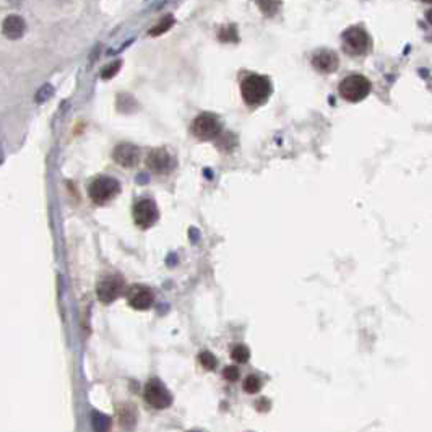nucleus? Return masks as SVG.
Wrapping results in <instances>:
<instances>
[{
    "instance_id": "1a4fd4ad",
    "label": "nucleus",
    "mask_w": 432,
    "mask_h": 432,
    "mask_svg": "<svg viewBox=\"0 0 432 432\" xmlns=\"http://www.w3.org/2000/svg\"><path fill=\"white\" fill-rule=\"evenodd\" d=\"M134 219L140 228H151L158 221V208L155 202L148 200V198L137 202L134 207Z\"/></svg>"
},
{
    "instance_id": "6e6552de",
    "label": "nucleus",
    "mask_w": 432,
    "mask_h": 432,
    "mask_svg": "<svg viewBox=\"0 0 432 432\" xmlns=\"http://www.w3.org/2000/svg\"><path fill=\"white\" fill-rule=\"evenodd\" d=\"M145 400L148 401L153 408L158 409H164L171 406L172 403V396L169 395V391L166 390L159 382L151 380L146 383L145 387Z\"/></svg>"
},
{
    "instance_id": "f03ea898",
    "label": "nucleus",
    "mask_w": 432,
    "mask_h": 432,
    "mask_svg": "<svg viewBox=\"0 0 432 432\" xmlns=\"http://www.w3.org/2000/svg\"><path fill=\"white\" fill-rule=\"evenodd\" d=\"M338 91H340L343 99L349 103H357L370 93V82L359 73H353V75H348L341 80Z\"/></svg>"
},
{
    "instance_id": "9b49d317",
    "label": "nucleus",
    "mask_w": 432,
    "mask_h": 432,
    "mask_svg": "<svg viewBox=\"0 0 432 432\" xmlns=\"http://www.w3.org/2000/svg\"><path fill=\"white\" fill-rule=\"evenodd\" d=\"M112 158H114V161L121 164L122 168H134L138 163V158H140V151H138V148L134 145L122 143L114 150Z\"/></svg>"
},
{
    "instance_id": "39448f33",
    "label": "nucleus",
    "mask_w": 432,
    "mask_h": 432,
    "mask_svg": "<svg viewBox=\"0 0 432 432\" xmlns=\"http://www.w3.org/2000/svg\"><path fill=\"white\" fill-rule=\"evenodd\" d=\"M124 291V280L121 275H106L103 280H99L96 292L99 301L104 304H111L112 301L122 294Z\"/></svg>"
},
{
    "instance_id": "6ab92c4d",
    "label": "nucleus",
    "mask_w": 432,
    "mask_h": 432,
    "mask_svg": "<svg viewBox=\"0 0 432 432\" xmlns=\"http://www.w3.org/2000/svg\"><path fill=\"white\" fill-rule=\"evenodd\" d=\"M280 2H258V7H260V9L263 10V13L265 15H275L276 13V10L280 9Z\"/></svg>"
},
{
    "instance_id": "f257e3e1",
    "label": "nucleus",
    "mask_w": 432,
    "mask_h": 432,
    "mask_svg": "<svg viewBox=\"0 0 432 432\" xmlns=\"http://www.w3.org/2000/svg\"><path fill=\"white\" fill-rule=\"evenodd\" d=\"M241 93L244 101L250 106H258L265 103L271 95V83L267 77L250 73L241 83Z\"/></svg>"
},
{
    "instance_id": "f3484780",
    "label": "nucleus",
    "mask_w": 432,
    "mask_h": 432,
    "mask_svg": "<svg viewBox=\"0 0 432 432\" xmlns=\"http://www.w3.org/2000/svg\"><path fill=\"white\" fill-rule=\"evenodd\" d=\"M242 388H244V391H247V393H250V395H252V393H257V391L262 388V380H260V377H257V375H249V377H245Z\"/></svg>"
},
{
    "instance_id": "2eb2a0df",
    "label": "nucleus",
    "mask_w": 432,
    "mask_h": 432,
    "mask_svg": "<svg viewBox=\"0 0 432 432\" xmlns=\"http://www.w3.org/2000/svg\"><path fill=\"white\" fill-rule=\"evenodd\" d=\"M172 25H174V18H172L171 15H169V17H164L161 22L153 26V28H151L148 33H150L151 36H159V35H163L164 31H168Z\"/></svg>"
},
{
    "instance_id": "9d476101",
    "label": "nucleus",
    "mask_w": 432,
    "mask_h": 432,
    "mask_svg": "<svg viewBox=\"0 0 432 432\" xmlns=\"http://www.w3.org/2000/svg\"><path fill=\"white\" fill-rule=\"evenodd\" d=\"M153 299H155V296H153L151 289L146 288V286H142V284H135V286H132L129 294H127L129 304L137 310H145V309L151 307Z\"/></svg>"
},
{
    "instance_id": "4be33fe9",
    "label": "nucleus",
    "mask_w": 432,
    "mask_h": 432,
    "mask_svg": "<svg viewBox=\"0 0 432 432\" xmlns=\"http://www.w3.org/2000/svg\"><path fill=\"white\" fill-rule=\"evenodd\" d=\"M255 404H257V409H258V411H268L270 406H271V403L267 400V398H262V400H258Z\"/></svg>"
},
{
    "instance_id": "412c9836",
    "label": "nucleus",
    "mask_w": 432,
    "mask_h": 432,
    "mask_svg": "<svg viewBox=\"0 0 432 432\" xmlns=\"http://www.w3.org/2000/svg\"><path fill=\"white\" fill-rule=\"evenodd\" d=\"M119 69H121V62L112 64L111 67H108L106 70H103V72H101V77H103V78H111V77L114 75V73H116Z\"/></svg>"
},
{
    "instance_id": "f8f14e48",
    "label": "nucleus",
    "mask_w": 432,
    "mask_h": 432,
    "mask_svg": "<svg viewBox=\"0 0 432 432\" xmlns=\"http://www.w3.org/2000/svg\"><path fill=\"white\" fill-rule=\"evenodd\" d=\"M312 65L322 73H331L338 69V56L330 49H320L312 57Z\"/></svg>"
},
{
    "instance_id": "7ed1b4c3",
    "label": "nucleus",
    "mask_w": 432,
    "mask_h": 432,
    "mask_svg": "<svg viewBox=\"0 0 432 432\" xmlns=\"http://www.w3.org/2000/svg\"><path fill=\"white\" fill-rule=\"evenodd\" d=\"M119 190H121V185H119L117 179H112V177H96L88 185V194L91 197V200L98 203V205H103L106 202H109L111 198H114Z\"/></svg>"
},
{
    "instance_id": "4468645a",
    "label": "nucleus",
    "mask_w": 432,
    "mask_h": 432,
    "mask_svg": "<svg viewBox=\"0 0 432 432\" xmlns=\"http://www.w3.org/2000/svg\"><path fill=\"white\" fill-rule=\"evenodd\" d=\"M93 427H95V432H109L111 417L101 413H93Z\"/></svg>"
},
{
    "instance_id": "423d86ee",
    "label": "nucleus",
    "mask_w": 432,
    "mask_h": 432,
    "mask_svg": "<svg viewBox=\"0 0 432 432\" xmlns=\"http://www.w3.org/2000/svg\"><path fill=\"white\" fill-rule=\"evenodd\" d=\"M221 132V124L213 114H200L192 122V134L202 140L215 138Z\"/></svg>"
},
{
    "instance_id": "20e7f679",
    "label": "nucleus",
    "mask_w": 432,
    "mask_h": 432,
    "mask_svg": "<svg viewBox=\"0 0 432 432\" xmlns=\"http://www.w3.org/2000/svg\"><path fill=\"white\" fill-rule=\"evenodd\" d=\"M343 48L351 56H362L370 49V38L367 31L353 26L343 33Z\"/></svg>"
},
{
    "instance_id": "ddd939ff",
    "label": "nucleus",
    "mask_w": 432,
    "mask_h": 432,
    "mask_svg": "<svg viewBox=\"0 0 432 432\" xmlns=\"http://www.w3.org/2000/svg\"><path fill=\"white\" fill-rule=\"evenodd\" d=\"M25 30H26V26H25L23 18H20V17H17V15H10V17L4 22V35L9 36L10 39L22 38Z\"/></svg>"
},
{
    "instance_id": "5701e85b",
    "label": "nucleus",
    "mask_w": 432,
    "mask_h": 432,
    "mask_svg": "<svg viewBox=\"0 0 432 432\" xmlns=\"http://www.w3.org/2000/svg\"><path fill=\"white\" fill-rule=\"evenodd\" d=\"M194 432H198V430H194Z\"/></svg>"
},
{
    "instance_id": "0eeeda50",
    "label": "nucleus",
    "mask_w": 432,
    "mask_h": 432,
    "mask_svg": "<svg viewBox=\"0 0 432 432\" xmlns=\"http://www.w3.org/2000/svg\"><path fill=\"white\" fill-rule=\"evenodd\" d=\"M174 158L164 148L151 150L148 158H146V166L155 172V174H168L174 168Z\"/></svg>"
},
{
    "instance_id": "dca6fc26",
    "label": "nucleus",
    "mask_w": 432,
    "mask_h": 432,
    "mask_svg": "<svg viewBox=\"0 0 432 432\" xmlns=\"http://www.w3.org/2000/svg\"><path fill=\"white\" fill-rule=\"evenodd\" d=\"M231 357L236 362H247L250 357V351L247 346H244V344H237V346L231 349Z\"/></svg>"
},
{
    "instance_id": "a211bd4d",
    "label": "nucleus",
    "mask_w": 432,
    "mask_h": 432,
    "mask_svg": "<svg viewBox=\"0 0 432 432\" xmlns=\"http://www.w3.org/2000/svg\"><path fill=\"white\" fill-rule=\"evenodd\" d=\"M198 361H200V364L208 370H213L216 367V357L211 354L210 351H202L200 356H198Z\"/></svg>"
},
{
    "instance_id": "aec40b11",
    "label": "nucleus",
    "mask_w": 432,
    "mask_h": 432,
    "mask_svg": "<svg viewBox=\"0 0 432 432\" xmlns=\"http://www.w3.org/2000/svg\"><path fill=\"white\" fill-rule=\"evenodd\" d=\"M223 377L229 382H236L239 378V369L236 365H228V367H224L223 370Z\"/></svg>"
}]
</instances>
